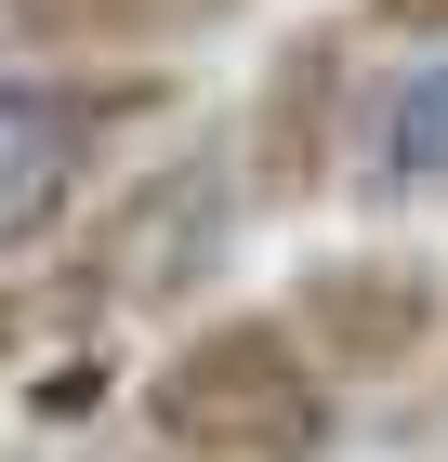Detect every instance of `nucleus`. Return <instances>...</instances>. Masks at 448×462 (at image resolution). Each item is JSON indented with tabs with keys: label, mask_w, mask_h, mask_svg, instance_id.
Listing matches in <instances>:
<instances>
[{
	"label": "nucleus",
	"mask_w": 448,
	"mask_h": 462,
	"mask_svg": "<svg viewBox=\"0 0 448 462\" xmlns=\"http://www.w3.org/2000/svg\"><path fill=\"white\" fill-rule=\"evenodd\" d=\"M356 27H290L277 40V67L251 79V119L238 145V199L251 212H290V199H330L343 185V145H356Z\"/></svg>",
	"instance_id": "5"
},
{
	"label": "nucleus",
	"mask_w": 448,
	"mask_h": 462,
	"mask_svg": "<svg viewBox=\"0 0 448 462\" xmlns=\"http://www.w3.org/2000/svg\"><path fill=\"white\" fill-rule=\"evenodd\" d=\"M172 119L159 67H14L0 79V264L67 238L79 199L119 172V145Z\"/></svg>",
	"instance_id": "3"
},
{
	"label": "nucleus",
	"mask_w": 448,
	"mask_h": 462,
	"mask_svg": "<svg viewBox=\"0 0 448 462\" xmlns=\"http://www.w3.org/2000/svg\"><path fill=\"white\" fill-rule=\"evenodd\" d=\"M251 0H0V27L53 67H172L211 27H238Z\"/></svg>",
	"instance_id": "6"
},
{
	"label": "nucleus",
	"mask_w": 448,
	"mask_h": 462,
	"mask_svg": "<svg viewBox=\"0 0 448 462\" xmlns=\"http://www.w3.org/2000/svg\"><path fill=\"white\" fill-rule=\"evenodd\" d=\"M145 462H185V449H145Z\"/></svg>",
	"instance_id": "10"
},
{
	"label": "nucleus",
	"mask_w": 448,
	"mask_h": 462,
	"mask_svg": "<svg viewBox=\"0 0 448 462\" xmlns=\"http://www.w3.org/2000/svg\"><path fill=\"white\" fill-rule=\"evenodd\" d=\"M251 199H238V145L224 133H185L172 159H145L133 185H93L79 199V251H67V318H159L185 291L224 278Z\"/></svg>",
	"instance_id": "1"
},
{
	"label": "nucleus",
	"mask_w": 448,
	"mask_h": 462,
	"mask_svg": "<svg viewBox=\"0 0 448 462\" xmlns=\"http://www.w3.org/2000/svg\"><path fill=\"white\" fill-rule=\"evenodd\" d=\"M40 318H53V304H40V291H14V278H0V370H14V356L40 344Z\"/></svg>",
	"instance_id": "9"
},
{
	"label": "nucleus",
	"mask_w": 448,
	"mask_h": 462,
	"mask_svg": "<svg viewBox=\"0 0 448 462\" xmlns=\"http://www.w3.org/2000/svg\"><path fill=\"white\" fill-rule=\"evenodd\" d=\"M145 436L185 462H330L343 383L290 344V318H198L145 370Z\"/></svg>",
	"instance_id": "2"
},
{
	"label": "nucleus",
	"mask_w": 448,
	"mask_h": 462,
	"mask_svg": "<svg viewBox=\"0 0 448 462\" xmlns=\"http://www.w3.org/2000/svg\"><path fill=\"white\" fill-rule=\"evenodd\" d=\"M356 27H382V40H448V0H356Z\"/></svg>",
	"instance_id": "8"
},
{
	"label": "nucleus",
	"mask_w": 448,
	"mask_h": 462,
	"mask_svg": "<svg viewBox=\"0 0 448 462\" xmlns=\"http://www.w3.org/2000/svg\"><path fill=\"white\" fill-rule=\"evenodd\" d=\"M343 172H356V199H422V185H448V53H422V67H396L382 93H356Z\"/></svg>",
	"instance_id": "7"
},
{
	"label": "nucleus",
	"mask_w": 448,
	"mask_h": 462,
	"mask_svg": "<svg viewBox=\"0 0 448 462\" xmlns=\"http://www.w3.org/2000/svg\"><path fill=\"white\" fill-rule=\"evenodd\" d=\"M290 344L330 370V383H409L422 356L448 344V278L422 251H330L290 278Z\"/></svg>",
	"instance_id": "4"
}]
</instances>
